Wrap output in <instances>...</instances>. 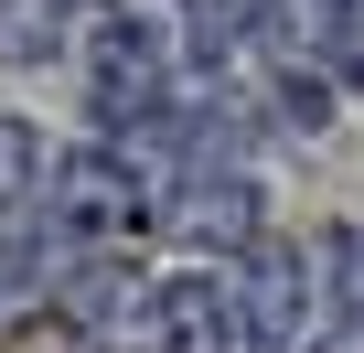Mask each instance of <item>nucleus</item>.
<instances>
[{"instance_id": "1", "label": "nucleus", "mask_w": 364, "mask_h": 353, "mask_svg": "<svg viewBox=\"0 0 364 353\" xmlns=\"http://www.w3.org/2000/svg\"><path fill=\"white\" fill-rule=\"evenodd\" d=\"M65 65H75L86 129L97 139H129V129H150L161 107H182L204 86L215 43L193 33V0H182V11H86V33H75Z\"/></svg>"}, {"instance_id": "2", "label": "nucleus", "mask_w": 364, "mask_h": 353, "mask_svg": "<svg viewBox=\"0 0 364 353\" xmlns=\"http://www.w3.org/2000/svg\"><path fill=\"white\" fill-rule=\"evenodd\" d=\"M43 236L65 246V257H97V246H129V236H150V183L129 171V150L118 139H86V150H54L43 161Z\"/></svg>"}, {"instance_id": "3", "label": "nucleus", "mask_w": 364, "mask_h": 353, "mask_svg": "<svg viewBox=\"0 0 364 353\" xmlns=\"http://www.w3.org/2000/svg\"><path fill=\"white\" fill-rule=\"evenodd\" d=\"M311 321H321V257H311V236L268 225L236 257V353H300Z\"/></svg>"}, {"instance_id": "4", "label": "nucleus", "mask_w": 364, "mask_h": 353, "mask_svg": "<svg viewBox=\"0 0 364 353\" xmlns=\"http://www.w3.org/2000/svg\"><path fill=\"white\" fill-rule=\"evenodd\" d=\"M150 225L193 257H247L268 236V183H257V161H193L182 183L150 193Z\"/></svg>"}, {"instance_id": "5", "label": "nucleus", "mask_w": 364, "mask_h": 353, "mask_svg": "<svg viewBox=\"0 0 364 353\" xmlns=\"http://www.w3.org/2000/svg\"><path fill=\"white\" fill-rule=\"evenodd\" d=\"M150 353H236V268H171L139 289Z\"/></svg>"}, {"instance_id": "6", "label": "nucleus", "mask_w": 364, "mask_h": 353, "mask_svg": "<svg viewBox=\"0 0 364 353\" xmlns=\"http://www.w3.org/2000/svg\"><path fill=\"white\" fill-rule=\"evenodd\" d=\"M311 257H321V321L300 353H364V225H321Z\"/></svg>"}, {"instance_id": "7", "label": "nucleus", "mask_w": 364, "mask_h": 353, "mask_svg": "<svg viewBox=\"0 0 364 353\" xmlns=\"http://www.w3.org/2000/svg\"><path fill=\"white\" fill-rule=\"evenodd\" d=\"M75 33H86V0H0V65H11V75L65 65Z\"/></svg>"}, {"instance_id": "8", "label": "nucleus", "mask_w": 364, "mask_h": 353, "mask_svg": "<svg viewBox=\"0 0 364 353\" xmlns=\"http://www.w3.org/2000/svg\"><path fill=\"white\" fill-rule=\"evenodd\" d=\"M54 257H65V246L43 236V214H11V225H0V332L43 310V289H54Z\"/></svg>"}, {"instance_id": "9", "label": "nucleus", "mask_w": 364, "mask_h": 353, "mask_svg": "<svg viewBox=\"0 0 364 353\" xmlns=\"http://www.w3.org/2000/svg\"><path fill=\"white\" fill-rule=\"evenodd\" d=\"M43 161H54V139H43L33 118H11V107H0V225L43 204Z\"/></svg>"}, {"instance_id": "10", "label": "nucleus", "mask_w": 364, "mask_h": 353, "mask_svg": "<svg viewBox=\"0 0 364 353\" xmlns=\"http://www.w3.org/2000/svg\"><path fill=\"white\" fill-rule=\"evenodd\" d=\"M86 11H182V0H86Z\"/></svg>"}]
</instances>
